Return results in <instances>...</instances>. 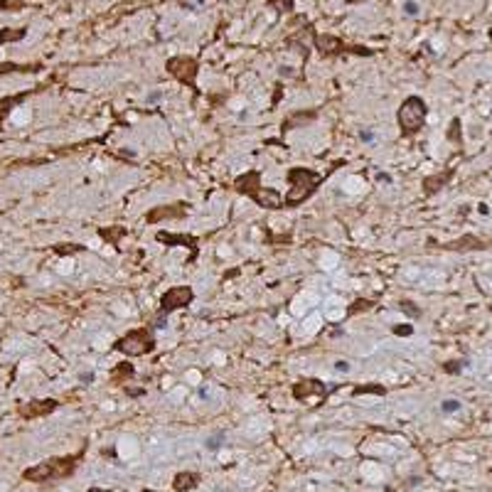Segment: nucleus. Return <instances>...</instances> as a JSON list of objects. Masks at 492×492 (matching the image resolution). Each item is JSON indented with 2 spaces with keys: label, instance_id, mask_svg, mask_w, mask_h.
Here are the masks:
<instances>
[{
  "label": "nucleus",
  "instance_id": "obj_6",
  "mask_svg": "<svg viewBox=\"0 0 492 492\" xmlns=\"http://www.w3.org/2000/svg\"><path fill=\"white\" fill-rule=\"evenodd\" d=\"M195 300V291L190 286H172L160 298V315H170L172 310L187 308Z\"/></svg>",
  "mask_w": 492,
  "mask_h": 492
},
{
  "label": "nucleus",
  "instance_id": "obj_21",
  "mask_svg": "<svg viewBox=\"0 0 492 492\" xmlns=\"http://www.w3.org/2000/svg\"><path fill=\"white\" fill-rule=\"evenodd\" d=\"M460 138V121L455 118L453 123H450V141H458Z\"/></svg>",
  "mask_w": 492,
  "mask_h": 492
},
{
  "label": "nucleus",
  "instance_id": "obj_5",
  "mask_svg": "<svg viewBox=\"0 0 492 492\" xmlns=\"http://www.w3.org/2000/svg\"><path fill=\"white\" fill-rule=\"evenodd\" d=\"M116 350L128 354V357L148 354L155 350V338L150 335V330H131L116 342Z\"/></svg>",
  "mask_w": 492,
  "mask_h": 492
},
{
  "label": "nucleus",
  "instance_id": "obj_24",
  "mask_svg": "<svg viewBox=\"0 0 492 492\" xmlns=\"http://www.w3.org/2000/svg\"><path fill=\"white\" fill-rule=\"evenodd\" d=\"M394 332H396V335H411V332H413V327H411V325H396V327H394Z\"/></svg>",
  "mask_w": 492,
  "mask_h": 492
},
{
  "label": "nucleus",
  "instance_id": "obj_20",
  "mask_svg": "<svg viewBox=\"0 0 492 492\" xmlns=\"http://www.w3.org/2000/svg\"><path fill=\"white\" fill-rule=\"evenodd\" d=\"M222 441H224V436H222V433H217V436H212L210 441H207V448H210V450H217V448H219V446H222Z\"/></svg>",
  "mask_w": 492,
  "mask_h": 492
},
{
  "label": "nucleus",
  "instance_id": "obj_9",
  "mask_svg": "<svg viewBox=\"0 0 492 492\" xmlns=\"http://www.w3.org/2000/svg\"><path fill=\"white\" fill-rule=\"evenodd\" d=\"M55 408H57L55 399H37V401H28V404H22V406L17 408V413H20L22 419H40V416L52 413Z\"/></svg>",
  "mask_w": 492,
  "mask_h": 492
},
{
  "label": "nucleus",
  "instance_id": "obj_22",
  "mask_svg": "<svg viewBox=\"0 0 492 492\" xmlns=\"http://www.w3.org/2000/svg\"><path fill=\"white\" fill-rule=\"evenodd\" d=\"M443 369H446L448 374H458V372L463 369V362H448V365L443 367Z\"/></svg>",
  "mask_w": 492,
  "mask_h": 492
},
{
  "label": "nucleus",
  "instance_id": "obj_11",
  "mask_svg": "<svg viewBox=\"0 0 492 492\" xmlns=\"http://www.w3.org/2000/svg\"><path fill=\"white\" fill-rule=\"evenodd\" d=\"M199 473H177L175 480H172V487L177 492H190L197 487V482H199Z\"/></svg>",
  "mask_w": 492,
  "mask_h": 492
},
{
  "label": "nucleus",
  "instance_id": "obj_8",
  "mask_svg": "<svg viewBox=\"0 0 492 492\" xmlns=\"http://www.w3.org/2000/svg\"><path fill=\"white\" fill-rule=\"evenodd\" d=\"M168 71L180 79L183 84H187L190 89H195V76H197V62L190 57H172L168 62Z\"/></svg>",
  "mask_w": 492,
  "mask_h": 492
},
{
  "label": "nucleus",
  "instance_id": "obj_17",
  "mask_svg": "<svg viewBox=\"0 0 492 492\" xmlns=\"http://www.w3.org/2000/svg\"><path fill=\"white\" fill-rule=\"evenodd\" d=\"M441 408H443L446 413H455V411L460 408V401H458V399H446V401L441 404Z\"/></svg>",
  "mask_w": 492,
  "mask_h": 492
},
{
  "label": "nucleus",
  "instance_id": "obj_25",
  "mask_svg": "<svg viewBox=\"0 0 492 492\" xmlns=\"http://www.w3.org/2000/svg\"><path fill=\"white\" fill-rule=\"evenodd\" d=\"M71 251H82V246H74V244H67V246H57V253H71Z\"/></svg>",
  "mask_w": 492,
  "mask_h": 492
},
{
  "label": "nucleus",
  "instance_id": "obj_29",
  "mask_svg": "<svg viewBox=\"0 0 492 492\" xmlns=\"http://www.w3.org/2000/svg\"><path fill=\"white\" fill-rule=\"evenodd\" d=\"M335 369H338V372H350V365H347L345 359H340V362H335Z\"/></svg>",
  "mask_w": 492,
  "mask_h": 492
},
{
  "label": "nucleus",
  "instance_id": "obj_12",
  "mask_svg": "<svg viewBox=\"0 0 492 492\" xmlns=\"http://www.w3.org/2000/svg\"><path fill=\"white\" fill-rule=\"evenodd\" d=\"M158 241H163V244H175V246H187L190 251H192V256L190 258H195L197 256V239H192V237H175V234H158Z\"/></svg>",
  "mask_w": 492,
  "mask_h": 492
},
{
  "label": "nucleus",
  "instance_id": "obj_13",
  "mask_svg": "<svg viewBox=\"0 0 492 492\" xmlns=\"http://www.w3.org/2000/svg\"><path fill=\"white\" fill-rule=\"evenodd\" d=\"M448 249H455V251H465V249H485V241L478 239V237H473V234H468L463 239L453 241Z\"/></svg>",
  "mask_w": 492,
  "mask_h": 492
},
{
  "label": "nucleus",
  "instance_id": "obj_10",
  "mask_svg": "<svg viewBox=\"0 0 492 492\" xmlns=\"http://www.w3.org/2000/svg\"><path fill=\"white\" fill-rule=\"evenodd\" d=\"M185 207H187V204H183V202L168 204V207H155V210L148 212L145 222H148V224H155V222H163V219H180V217H185Z\"/></svg>",
  "mask_w": 492,
  "mask_h": 492
},
{
  "label": "nucleus",
  "instance_id": "obj_1",
  "mask_svg": "<svg viewBox=\"0 0 492 492\" xmlns=\"http://www.w3.org/2000/svg\"><path fill=\"white\" fill-rule=\"evenodd\" d=\"M82 455H84V450H82V453H74V455L49 458V460H44V463L32 465V468H28V470L22 473V480L42 485V482H55V480L69 478V475H74L76 463L82 460Z\"/></svg>",
  "mask_w": 492,
  "mask_h": 492
},
{
  "label": "nucleus",
  "instance_id": "obj_31",
  "mask_svg": "<svg viewBox=\"0 0 492 492\" xmlns=\"http://www.w3.org/2000/svg\"><path fill=\"white\" fill-rule=\"evenodd\" d=\"M379 180H381V183H392V177H389L386 172H379Z\"/></svg>",
  "mask_w": 492,
  "mask_h": 492
},
{
  "label": "nucleus",
  "instance_id": "obj_28",
  "mask_svg": "<svg viewBox=\"0 0 492 492\" xmlns=\"http://www.w3.org/2000/svg\"><path fill=\"white\" fill-rule=\"evenodd\" d=\"M15 69H25V67H17V64H0V74H5V71H15Z\"/></svg>",
  "mask_w": 492,
  "mask_h": 492
},
{
  "label": "nucleus",
  "instance_id": "obj_19",
  "mask_svg": "<svg viewBox=\"0 0 492 492\" xmlns=\"http://www.w3.org/2000/svg\"><path fill=\"white\" fill-rule=\"evenodd\" d=\"M25 35V30H17V32H3L0 35V42H10V40H17V37H22Z\"/></svg>",
  "mask_w": 492,
  "mask_h": 492
},
{
  "label": "nucleus",
  "instance_id": "obj_33",
  "mask_svg": "<svg viewBox=\"0 0 492 492\" xmlns=\"http://www.w3.org/2000/svg\"><path fill=\"white\" fill-rule=\"evenodd\" d=\"M143 492H155V490H143Z\"/></svg>",
  "mask_w": 492,
  "mask_h": 492
},
{
  "label": "nucleus",
  "instance_id": "obj_3",
  "mask_svg": "<svg viewBox=\"0 0 492 492\" xmlns=\"http://www.w3.org/2000/svg\"><path fill=\"white\" fill-rule=\"evenodd\" d=\"M288 183H291V190L286 197V207H295L315 192V187L323 183V175L308 168H293L288 172Z\"/></svg>",
  "mask_w": 492,
  "mask_h": 492
},
{
  "label": "nucleus",
  "instance_id": "obj_32",
  "mask_svg": "<svg viewBox=\"0 0 492 492\" xmlns=\"http://www.w3.org/2000/svg\"><path fill=\"white\" fill-rule=\"evenodd\" d=\"M160 96H163V94H160V91H153V94H150V96H148V101H158V98H160Z\"/></svg>",
  "mask_w": 492,
  "mask_h": 492
},
{
  "label": "nucleus",
  "instance_id": "obj_14",
  "mask_svg": "<svg viewBox=\"0 0 492 492\" xmlns=\"http://www.w3.org/2000/svg\"><path fill=\"white\" fill-rule=\"evenodd\" d=\"M98 237L103 241H109L111 246H116L121 237H126V229L123 226H103V229H98Z\"/></svg>",
  "mask_w": 492,
  "mask_h": 492
},
{
  "label": "nucleus",
  "instance_id": "obj_15",
  "mask_svg": "<svg viewBox=\"0 0 492 492\" xmlns=\"http://www.w3.org/2000/svg\"><path fill=\"white\" fill-rule=\"evenodd\" d=\"M450 177H453V170H448V172H443V175H433V177H426V192H436V190H441L443 185L448 183Z\"/></svg>",
  "mask_w": 492,
  "mask_h": 492
},
{
  "label": "nucleus",
  "instance_id": "obj_7",
  "mask_svg": "<svg viewBox=\"0 0 492 492\" xmlns=\"http://www.w3.org/2000/svg\"><path fill=\"white\" fill-rule=\"evenodd\" d=\"M293 396L298 401H318V404H323L327 399V389H325L323 381L318 379H300L295 381Z\"/></svg>",
  "mask_w": 492,
  "mask_h": 492
},
{
  "label": "nucleus",
  "instance_id": "obj_18",
  "mask_svg": "<svg viewBox=\"0 0 492 492\" xmlns=\"http://www.w3.org/2000/svg\"><path fill=\"white\" fill-rule=\"evenodd\" d=\"M354 394H384V386H379V384H374V386H357Z\"/></svg>",
  "mask_w": 492,
  "mask_h": 492
},
{
  "label": "nucleus",
  "instance_id": "obj_4",
  "mask_svg": "<svg viewBox=\"0 0 492 492\" xmlns=\"http://www.w3.org/2000/svg\"><path fill=\"white\" fill-rule=\"evenodd\" d=\"M426 101L419 96H408L404 98V103H401V109L396 113V121H399V128H401V133L404 136H416L419 131L423 128L426 123Z\"/></svg>",
  "mask_w": 492,
  "mask_h": 492
},
{
  "label": "nucleus",
  "instance_id": "obj_2",
  "mask_svg": "<svg viewBox=\"0 0 492 492\" xmlns=\"http://www.w3.org/2000/svg\"><path fill=\"white\" fill-rule=\"evenodd\" d=\"M258 180H261V175L256 170H251V172H246L244 177L237 180V190L244 192V195H249L253 202H258L266 210H281V207H286V197H281L271 187H261Z\"/></svg>",
  "mask_w": 492,
  "mask_h": 492
},
{
  "label": "nucleus",
  "instance_id": "obj_23",
  "mask_svg": "<svg viewBox=\"0 0 492 492\" xmlns=\"http://www.w3.org/2000/svg\"><path fill=\"white\" fill-rule=\"evenodd\" d=\"M273 8H283V10H291L293 8V0H271Z\"/></svg>",
  "mask_w": 492,
  "mask_h": 492
},
{
  "label": "nucleus",
  "instance_id": "obj_27",
  "mask_svg": "<svg viewBox=\"0 0 492 492\" xmlns=\"http://www.w3.org/2000/svg\"><path fill=\"white\" fill-rule=\"evenodd\" d=\"M359 141H365V143L374 141V133H372V131H359Z\"/></svg>",
  "mask_w": 492,
  "mask_h": 492
},
{
  "label": "nucleus",
  "instance_id": "obj_30",
  "mask_svg": "<svg viewBox=\"0 0 492 492\" xmlns=\"http://www.w3.org/2000/svg\"><path fill=\"white\" fill-rule=\"evenodd\" d=\"M406 13L408 15H416L419 10H416V5H413V3H406Z\"/></svg>",
  "mask_w": 492,
  "mask_h": 492
},
{
  "label": "nucleus",
  "instance_id": "obj_16",
  "mask_svg": "<svg viewBox=\"0 0 492 492\" xmlns=\"http://www.w3.org/2000/svg\"><path fill=\"white\" fill-rule=\"evenodd\" d=\"M318 47L323 52H342L345 49V44L340 40H335V37H318Z\"/></svg>",
  "mask_w": 492,
  "mask_h": 492
},
{
  "label": "nucleus",
  "instance_id": "obj_26",
  "mask_svg": "<svg viewBox=\"0 0 492 492\" xmlns=\"http://www.w3.org/2000/svg\"><path fill=\"white\" fill-rule=\"evenodd\" d=\"M401 310H404V313H408V315H419V308H411V303H406V300L401 303Z\"/></svg>",
  "mask_w": 492,
  "mask_h": 492
}]
</instances>
